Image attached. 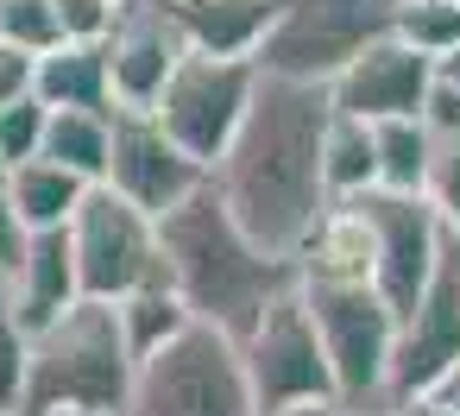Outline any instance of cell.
Returning a JSON list of instances; mask_svg holds the SVG:
<instances>
[{
  "label": "cell",
  "instance_id": "1",
  "mask_svg": "<svg viewBox=\"0 0 460 416\" xmlns=\"http://www.w3.org/2000/svg\"><path fill=\"white\" fill-rule=\"evenodd\" d=\"M328 114H334L328 89L259 76L252 108L240 120L234 146L208 171V190L221 196V208L234 215V227L259 252H271L284 265H296L303 240L328 215V190H322V133H328Z\"/></svg>",
  "mask_w": 460,
  "mask_h": 416
},
{
  "label": "cell",
  "instance_id": "2",
  "mask_svg": "<svg viewBox=\"0 0 460 416\" xmlns=\"http://www.w3.org/2000/svg\"><path fill=\"white\" fill-rule=\"evenodd\" d=\"M158 259H164V278H171L183 315L234 347L259 328V315L284 290H296V271L284 259L259 252L208 183L158 221Z\"/></svg>",
  "mask_w": 460,
  "mask_h": 416
},
{
  "label": "cell",
  "instance_id": "3",
  "mask_svg": "<svg viewBox=\"0 0 460 416\" xmlns=\"http://www.w3.org/2000/svg\"><path fill=\"white\" fill-rule=\"evenodd\" d=\"M133 353L108 303H76L26 347L20 416H127Z\"/></svg>",
  "mask_w": 460,
  "mask_h": 416
},
{
  "label": "cell",
  "instance_id": "4",
  "mask_svg": "<svg viewBox=\"0 0 460 416\" xmlns=\"http://www.w3.org/2000/svg\"><path fill=\"white\" fill-rule=\"evenodd\" d=\"M391 20L397 0H278V20L252 51V70L278 83L328 89L353 58L391 39Z\"/></svg>",
  "mask_w": 460,
  "mask_h": 416
},
{
  "label": "cell",
  "instance_id": "5",
  "mask_svg": "<svg viewBox=\"0 0 460 416\" xmlns=\"http://www.w3.org/2000/svg\"><path fill=\"white\" fill-rule=\"evenodd\" d=\"M303 309L315 322L334 397L359 416H372L385 403L391 385V347H397V315L385 309L378 290H328V284H296Z\"/></svg>",
  "mask_w": 460,
  "mask_h": 416
},
{
  "label": "cell",
  "instance_id": "6",
  "mask_svg": "<svg viewBox=\"0 0 460 416\" xmlns=\"http://www.w3.org/2000/svg\"><path fill=\"white\" fill-rule=\"evenodd\" d=\"M127 416H259L240 372V347L208 328H183L133 372Z\"/></svg>",
  "mask_w": 460,
  "mask_h": 416
},
{
  "label": "cell",
  "instance_id": "7",
  "mask_svg": "<svg viewBox=\"0 0 460 416\" xmlns=\"http://www.w3.org/2000/svg\"><path fill=\"white\" fill-rule=\"evenodd\" d=\"M70 259H76V297L83 303H120L146 284H171L158 259V221L127 208L114 190H89L83 208L70 215Z\"/></svg>",
  "mask_w": 460,
  "mask_h": 416
},
{
  "label": "cell",
  "instance_id": "8",
  "mask_svg": "<svg viewBox=\"0 0 460 416\" xmlns=\"http://www.w3.org/2000/svg\"><path fill=\"white\" fill-rule=\"evenodd\" d=\"M252 89H259V70H252L246 58H196V51H190V58L171 70V83H164L152 120H158V133H164L190 164L215 171L221 152L234 146V133H240L246 108H252Z\"/></svg>",
  "mask_w": 460,
  "mask_h": 416
},
{
  "label": "cell",
  "instance_id": "9",
  "mask_svg": "<svg viewBox=\"0 0 460 416\" xmlns=\"http://www.w3.org/2000/svg\"><path fill=\"white\" fill-rule=\"evenodd\" d=\"M240 372H246V391H252V410L259 416H278V410L328 403L334 397V378H328L315 322L303 309V290H284L259 315V328L240 341Z\"/></svg>",
  "mask_w": 460,
  "mask_h": 416
},
{
  "label": "cell",
  "instance_id": "10",
  "mask_svg": "<svg viewBox=\"0 0 460 416\" xmlns=\"http://www.w3.org/2000/svg\"><path fill=\"white\" fill-rule=\"evenodd\" d=\"M454 366H460V246L447 234L435 278L397 315V347H391V385H385V397H429Z\"/></svg>",
  "mask_w": 460,
  "mask_h": 416
},
{
  "label": "cell",
  "instance_id": "11",
  "mask_svg": "<svg viewBox=\"0 0 460 416\" xmlns=\"http://www.w3.org/2000/svg\"><path fill=\"white\" fill-rule=\"evenodd\" d=\"M353 208L366 215L372 252H378L372 290L385 297L391 315H403V309L422 297V284L435 278L441 246H447V227L435 221V208H429L422 196H385V190H372V196H359Z\"/></svg>",
  "mask_w": 460,
  "mask_h": 416
},
{
  "label": "cell",
  "instance_id": "12",
  "mask_svg": "<svg viewBox=\"0 0 460 416\" xmlns=\"http://www.w3.org/2000/svg\"><path fill=\"white\" fill-rule=\"evenodd\" d=\"M208 183L202 164H190L152 114H114V133H108V177L102 190H114L127 208H139L146 221H164L171 208H183L196 190Z\"/></svg>",
  "mask_w": 460,
  "mask_h": 416
},
{
  "label": "cell",
  "instance_id": "13",
  "mask_svg": "<svg viewBox=\"0 0 460 416\" xmlns=\"http://www.w3.org/2000/svg\"><path fill=\"white\" fill-rule=\"evenodd\" d=\"M190 58L183 32L171 26V13L158 0H127L114 32L102 39V64H108V102L114 114H152L171 70Z\"/></svg>",
  "mask_w": 460,
  "mask_h": 416
},
{
  "label": "cell",
  "instance_id": "14",
  "mask_svg": "<svg viewBox=\"0 0 460 416\" xmlns=\"http://www.w3.org/2000/svg\"><path fill=\"white\" fill-rule=\"evenodd\" d=\"M429 89H435V64L416 58L397 39H378L366 58H353L328 83V108L334 114H353L366 127H378V120H416L422 102H429Z\"/></svg>",
  "mask_w": 460,
  "mask_h": 416
},
{
  "label": "cell",
  "instance_id": "15",
  "mask_svg": "<svg viewBox=\"0 0 460 416\" xmlns=\"http://www.w3.org/2000/svg\"><path fill=\"white\" fill-rule=\"evenodd\" d=\"M7 290H13V315L26 334H45L58 315H70L83 297H76V259H70V234H26L13 271H7Z\"/></svg>",
  "mask_w": 460,
  "mask_h": 416
},
{
  "label": "cell",
  "instance_id": "16",
  "mask_svg": "<svg viewBox=\"0 0 460 416\" xmlns=\"http://www.w3.org/2000/svg\"><path fill=\"white\" fill-rule=\"evenodd\" d=\"M196 58H246L265 45L278 0H158Z\"/></svg>",
  "mask_w": 460,
  "mask_h": 416
},
{
  "label": "cell",
  "instance_id": "17",
  "mask_svg": "<svg viewBox=\"0 0 460 416\" xmlns=\"http://www.w3.org/2000/svg\"><path fill=\"white\" fill-rule=\"evenodd\" d=\"M372 265H378V252H372V227H366V215L353 208V202H334L322 221H315V234L303 240V252H296V284H328V290H372Z\"/></svg>",
  "mask_w": 460,
  "mask_h": 416
},
{
  "label": "cell",
  "instance_id": "18",
  "mask_svg": "<svg viewBox=\"0 0 460 416\" xmlns=\"http://www.w3.org/2000/svg\"><path fill=\"white\" fill-rule=\"evenodd\" d=\"M422 133H429V171H422V202L435 208V221L447 234H460V89H447L435 76L429 102H422Z\"/></svg>",
  "mask_w": 460,
  "mask_h": 416
},
{
  "label": "cell",
  "instance_id": "19",
  "mask_svg": "<svg viewBox=\"0 0 460 416\" xmlns=\"http://www.w3.org/2000/svg\"><path fill=\"white\" fill-rule=\"evenodd\" d=\"M0 196H7L20 234H58V227H70V215L83 208L89 183H76L70 171H58V164H45V158H32V164H13L7 177H0Z\"/></svg>",
  "mask_w": 460,
  "mask_h": 416
},
{
  "label": "cell",
  "instance_id": "20",
  "mask_svg": "<svg viewBox=\"0 0 460 416\" xmlns=\"http://www.w3.org/2000/svg\"><path fill=\"white\" fill-rule=\"evenodd\" d=\"M32 95H39L51 114H64V108H70V114H114L102 45H58V51H45Z\"/></svg>",
  "mask_w": 460,
  "mask_h": 416
},
{
  "label": "cell",
  "instance_id": "21",
  "mask_svg": "<svg viewBox=\"0 0 460 416\" xmlns=\"http://www.w3.org/2000/svg\"><path fill=\"white\" fill-rule=\"evenodd\" d=\"M322 190H328V208L334 202H359L378 190V158H372V127L353 120V114H328V133H322Z\"/></svg>",
  "mask_w": 460,
  "mask_h": 416
},
{
  "label": "cell",
  "instance_id": "22",
  "mask_svg": "<svg viewBox=\"0 0 460 416\" xmlns=\"http://www.w3.org/2000/svg\"><path fill=\"white\" fill-rule=\"evenodd\" d=\"M108 133H114V114H70V108L51 114L45 108V146H39V158L95 190L108 177Z\"/></svg>",
  "mask_w": 460,
  "mask_h": 416
},
{
  "label": "cell",
  "instance_id": "23",
  "mask_svg": "<svg viewBox=\"0 0 460 416\" xmlns=\"http://www.w3.org/2000/svg\"><path fill=\"white\" fill-rule=\"evenodd\" d=\"M114 322H120V341H127L133 366H146V359L164 353L183 328H196V322L183 315V303H177L171 284H146V290L120 297V303H114Z\"/></svg>",
  "mask_w": 460,
  "mask_h": 416
},
{
  "label": "cell",
  "instance_id": "24",
  "mask_svg": "<svg viewBox=\"0 0 460 416\" xmlns=\"http://www.w3.org/2000/svg\"><path fill=\"white\" fill-rule=\"evenodd\" d=\"M372 158H378V190L385 196H422V171H429L422 120H378L372 127Z\"/></svg>",
  "mask_w": 460,
  "mask_h": 416
},
{
  "label": "cell",
  "instance_id": "25",
  "mask_svg": "<svg viewBox=\"0 0 460 416\" xmlns=\"http://www.w3.org/2000/svg\"><path fill=\"white\" fill-rule=\"evenodd\" d=\"M391 39L410 45L416 58L441 64V58L460 51V7L454 0H403L397 20H391Z\"/></svg>",
  "mask_w": 460,
  "mask_h": 416
},
{
  "label": "cell",
  "instance_id": "26",
  "mask_svg": "<svg viewBox=\"0 0 460 416\" xmlns=\"http://www.w3.org/2000/svg\"><path fill=\"white\" fill-rule=\"evenodd\" d=\"M0 45H13V51H58L64 45V26H58V7L51 0H0Z\"/></svg>",
  "mask_w": 460,
  "mask_h": 416
},
{
  "label": "cell",
  "instance_id": "27",
  "mask_svg": "<svg viewBox=\"0 0 460 416\" xmlns=\"http://www.w3.org/2000/svg\"><path fill=\"white\" fill-rule=\"evenodd\" d=\"M26 347H32V334L20 328V315H13V290H7V271H0V410H20Z\"/></svg>",
  "mask_w": 460,
  "mask_h": 416
},
{
  "label": "cell",
  "instance_id": "28",
  "mask_svg": "<svg viewBox=\"0 0 460 416\" xmlns=\"http://www.w3.org/2000/svg\"><path fill=\"white\" fill-rule=\"evenodd\" d=\"M45 146V102H13V108H0V177H7L13 164H32Z\"/></svg>",
  "mask_w": 460,
  "mask_h": 416
},
{
  "label": "cell",
  "instance_id": "29",
  "mask_svg": "<svg viewBox=\"0 0 460 416\" xmlns=\"http://www.w3.org/2000/svg\"><path fill=\"white\" fill-rule=\"evenodd\" d=\"M32 83H39V58H32V51H13V45H0V108L32 102Z\"/></svg>",
  "mask_w": 460,
  "mask_h": 416
},
{
  "label": "cell",
  "instance_id": "30",
  "mask_svg": "<svg viewBox=\"0 0 460 416\" xmlns=\"http://www.w3.org/2000/svg\"><path fill=\"white\" fill-rule=\"evenodd\" d=\"M20 246H26V234H20V221H13V208H7V196H0V271H13Z\"/></svg>",
  "mask_w": 460,
  "mask_h": 416
},
{
  "label": "cell",
  "instance_id": "31",
  "mask_svg": "<svg viewBox=\"0 0 460 416\" xmlns=\"http://www.w3.org/2000/svg\"><path fill=\"white\" fill-rule=\"evenodd\" d=\"M372 416H447V410H441L435 397H385Z\"/></svg>",
  "mask_w": 460,
  "mask_h": 416
},
{
  "label": "cell",
  "instance_id": "32",
  "mask_svg": "<svg viewBox=\"0 0 460 416\" xmlns=\"http://www.w3.org/2000/svg\"><path fill=\"white\" fill-rule=\"evenodd\" d=\"M429 397H435V403H441L447 416H460V366H454V372H447V378H441V385H435Z\"/></svg>",
  "mask_w": 460,
  "mask_h": 416
},
{
  "label": "cell",
  "instance_id": "33",
  "mask_svg": "<svg viewBox=\"0 0 460 416\" xmlns=\"http://www.w3.org/2000/svg\"><path fill=\"white\" fill-rule=\"evenodd\" d=\"M278 416H359V410H347L341 397H328V403H296V410H278Z\"/></svg>",
  "mask_w": 460,
  "mask_h": 416
},
{
  "label": "cell",
  "instance_id": "34",
  "mask_svg": "<svg viewBox=\"0 0 460 416\" xmlns=\"http://www.w3.org/2000/svg\"><path fill=\"white\" fill-rule=\"evenodd\" d=\"M435 76H441L447 89H460V51H454V58H441V64H435Z\"/></svg>",
  "mask_w": 460,
  "mask_h": 416
},
{
  "label": "cell",
  "instance_id": "35",
  "mask_svg": "<svg viewBox=\"0 0 460 416\" xmlns=\"http://www.w3.org/2000/svg\"><path fill=\"white\" fill-rule=\"evenodd\" d=\"M108 7H127V0H108Z\"/></svg>",
  "mask_w": 460,
  "mask_h": 416
},
{
  "label": "cell",
  "instance_id": "36",
  "mask_svg": "<svg viewBox=\"0 0 460 416\" xmlns=\"http://www.w3.org/2000/svg\"><path fill=\"white\" fill-rule=\"evenodd\" d=\"M0 416H20V410H0Z\"/></svg>",
  "mask_w": 460,
  "mask_h": 416
},
{
  "label": "cell",
  "instance_id": "37",
  "mask_svg": "<svg viewBox=\"0 0 460 416\" xmlns=\"http://www.w3.org/2000/svg\"><path fill=\"white\" fill-rule=\"evenodd\" d=\"M454 246H460V234H454Z\"/></svg>",
  "mask_w": 460,
  "mask_h": 416
},
{
  "label": "cell",
  "instance_id": "38",
  "mask_svg": "<svg viewBox=\"0 0 460 416\" xmlns=\"http://www.w3.org/2000/svg\"><path fill=\"white\" fill-rule=\"evenodd\" d=\"M397 7H403V0H397Z\"/></svg>",
  "mask_w": 460,
  "mask_h": 416
},
{
  "label": "cell",
  "instance_id": "39",
  "mask_svg": "<svg viewBox=\"0 0 460 416\" xmlns=\"http://www.w3.org/2000/svg\"><path fill=\"white\" fill-rule=\"evenodd\" d=\"M454 7H460V0H454Z\"/></svg>",
  "mask_w": 460,
  "mask_h": 416
}]
</instances>
